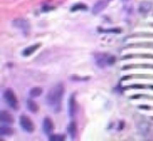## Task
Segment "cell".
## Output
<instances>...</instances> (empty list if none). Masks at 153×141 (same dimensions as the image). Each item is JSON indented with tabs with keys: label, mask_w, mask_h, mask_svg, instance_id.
<instances>
[{
	"label": "cell",
	"mask_w": 153,
	"mask_h": 141,
	"mask_svg": "<svg viewBox=\"0 0 153 141\" xmlns=\"http://www.w3.org/2000/svg\"><path fill=\"white\" fill-rule=\"evenodd\" d=\"M63 94H64V86L61 82L55 84L47 93V96H46L47 104L55 113L61 111Z\"/></svg>",
	"instance_id": "obj_1"
},
{
	"label": "cell",
	"mask_w": 153,
	"mask_h": 141,
	"mask_svg": "<svg viewBox=\"0 0 153 141\" xmlns=\"http://www.w3.org/2000/svg\"><path fill=\"white\" fill-rule=\"evenodd\" d=\"M95 64L101 67V69H104L108 65H112L115 62V57L112 55H108V54H97L95 56Z\"/></svg>",
	"instance_id": "obj_2"
},
{
	"label": "cell",
	"mask_w": 153,
	"mask_h": 141,
	"mask_svg": "<svg viewBox=\"0 0 153 141\" xmlns=\"http://www.w3.org/2000/svg\"><path fill=\"white\" fill-rule=\"evenodd\" d=\"M3 97H4V100L7 101V103L9 104L10 108H12L13 110H15V111H17V110L19 108L18 100H17L16 95H15V93H14L11 89H7L4 91Z\"/></svg>",
	"instance_id": "obj_3"
},
{
	"label": "cell",
	"mask_w": 153,
	"mask_h": 141,
	"mask_svg": "<svg viewBox=\"0 0 153 141\" xmlns=\"http://www.w3.org/2000/svg\"><path fill=\"white\" fill-rule=\"evenodd\" d=\"M13 25L15 27H17L18 30H20L24 35H27L29 33V30H30V25H29V22L26 19H22V18H18V19H15L13 21Z\"/></svg>",
	"instance_id": "obj_4"
},
{
	"label": "cell",
	"mask_w": 153,
	"mask_h": 141,
	"mask_svg": "<svg viewBox=\"0 0 153 141\" xmlns=\"http://www.w3.org/2000/svg\"><path fill=\"white\" fill-rule=\"evenodd\" d=\"M19 122L21 128L27 133H33L35 130V125H34L33 121L29 119V117H27L26 115H21L19 118Z\"/></svg>",
	"instance_id": "obj_5"
},
{
	"label": "cell",
	"mask_w": 153,
	"mask_h": 141,
	"mask_svg": "<svg viewBox=\"0 0 153 141\" xmlns=\"http://www.w3.org/2000/svg\"><path fill=\"white\" fill-rule=\"evenodd\" d=\"M43 131L45 133L46 135H50L52 134V132H54V124H52V121L50 120L49 118H44V121H43Z\"/></svg>",
	"instance_id": "obj_6"
},
{
	"label": "cell",
	"mask_w": 153,
	"mask_h": 141,
	"mask_svg": "<svg viewBox=\"0 0 153 141\" xmlns=\"http://www.w3.org/2000/svg\"><path fill=\"white\" fill-rule=\"evenodd\" d=\"M0 120H1L2 123H7V124L14 123L13 116L11 115L10 113H7V111H2L0 113Z\"/></svg>",
	"instance_id": "obj_7"
},
{
	"label": "cell",
	"mask_w": 153,
	"mask_h": 141,
	"mask_svg": "<svg viewBox=\"0 0 153 141\" xmlns=\"http://www.w3.org/2000/svg\"><path fill=\"white\" fill-rule=\"evenodd\" d=\"M107 2H108V0H100V1H98V2L93 5V7H92L93 14H99L100 12H102L105 7H107Z\"/></svg>",
	"instance_id": "obj_8"
},
{
	"label": "cell",
	"mask_w": 153,
	"mask_h": 141,
	"mask_svg": "<svg viewBox=\"0 0 153 141\" xmlns=\"http://www.w3.org/2000/svg\"><path fill=\"white\" fill-rule=\"evenodd\" d=\"M68 112H69V116L70 117H74L76 114V100H75V95H72L70 98L68 100Z\"/></svg>",
	"instance_id": "obj_9"
},
{
	"label": "cell",
	"mask_w": 153,
	"mask_h": 141,
	"mask_svg": "<svg viewBox=\"0 0 153 141\" xmlns=\"http://www.w3.org/2000/svg\"><path fill=\"white\" fill-rule=\"evenodd\" d=\"M40 43H37V44H34V45H30L28 46V47H26L24 51L22 52V55L24 56V57H28V56H30L32 54H34V53L36 52L37 49L40 47Z\"/></svg>",
	"instance_id": "obj_10"
},
{
	"label": "cell",
	"mask_w": 153,
	"mask_h": 141,
	"mask_svg": "<svg viewBox=\"0 0 153 141\" xmlns=\"http://www.w3.org/2000/svg\"><path fill=\"white\" fill-rule=\"evenodd\" d=\"M26 105H27V108H28V110L32 112V113H37V112H38V110H39V106H38V104H37L35 101L30 100V99H28V100L26 101Z\"/></svg>",
	"instance_id": "obj_11"
},
{
	"label": "cell",
	"mask_w": 153,
	"mask_h": 141,
	"mask_svg": "<svg viewBox=\"0 0 153 141\" xmlns=\"http://www.w3.org/2000/svg\"><path fill=\"white\" fill-rule=\"evenodd\" d=\"M68 133L70 135L72 139H76V135H77V124L75 121H72L68 125Z\"/></svg>",
	"instance_id": "obj_12"
},
{
	"label": "cell",
	"mask_w": 153,
	"mask_h": 141,
	"mask_svg": "<svg viewBox=\"0 0 153 141\" xmlns=\"http://www.w3.org/2000/svg\"><path fill=\"white\" fill-rule=\"evenodd\" d=\"M42 93H43V90L40 86H35V88H33V89L29 91V95H30V97L35 98V97H39Z\"/></svg>",
	"instance_id": "obj_13"
},
{
	"label": "cell",
	"mask_w": 153,
	"mask_h": 141,
	"mask_svg": "<svg viewBox=\"0 0 153 141\" xmlns=\"http://www.w3.org/2000/svg\"><path fill=\"white\" fill-rule=\"evenodd\" d=\"M14 131L12 128H7V126H1L0 128V135L1 136H11L13 135Z\"/></svg>",
	"instance_id": "obj_14"
},
{
	"label": "cell",
	"mask_w": 153,
	"mask_h": 141,
	"mask_svg": "<svg viewBox=\"0 0 153 141\" xmlns=\"http://www.w3.org/2000/svg\"><path fill=\"white\" fill-rule=\"evenodd\" d=\"M151 3L150 2H143V3L140 5V11L142 13H148L150 10H151Z\"/></svg>",
	"instance_id": "obj_15"
},
{
	"label": "cell",
	"mask_w": 153,
	"mask_h": 141,
	"mask_svg": "<svg viewBox=\"0 0 153 141\" xmlns=\"http://www.w3.org/2000/svg\"><path fill=\"white\" fill-rule=\"evenodd\" d=\"M87 10V7L83 3H76L74 7H72L70 11L72 12H78V11H85Z\"/></svg>",
	"instance_id": "obj_16"
},
{
	"label": "cell",
	"mask_w": 153,
	"mask_h": 141,
	"mask_svg": "<svg viewBox=\"0 0 153 141\" xmlns=\"http://www.w3.org/2000/svg\"><path fill=\"white\" fill-rule=\"evenodd\" d=\"M65 139L64 135H50L49 136V140L50 141H63Z\"/></svg>",
	"instance_id": "obj_17"
},
{
	"label": "cell",
	"mask_w": 153,
	"mask_h": 141,
	"mask_svg": "<svg viewBox=\"0 0 153 141\" xmlns=\"http://www.w3.org/2000/svg\"><path fill=\"white\" fill-rule=\"evenodd\" d=\"M99 32L101 33H121L122 30L121 29H109V30H99Z\"/></svg>",
	"instance_id": "obj_18"
},
{
	"label": "cell",
	"mask_w": 153,
	"mask_h": 141,
	"mask_svg": "<svg viewBox=\"0 0 153 141\" xmlns=\"http://www.w3.org/2000/svg\"><path fill=\"white\" fill-rule=\"evenodd\" d=\"M54 7H43V11H48V10H52Z\"/></svg>",
	"instance_id": "obj_19"
}]
</instances>
